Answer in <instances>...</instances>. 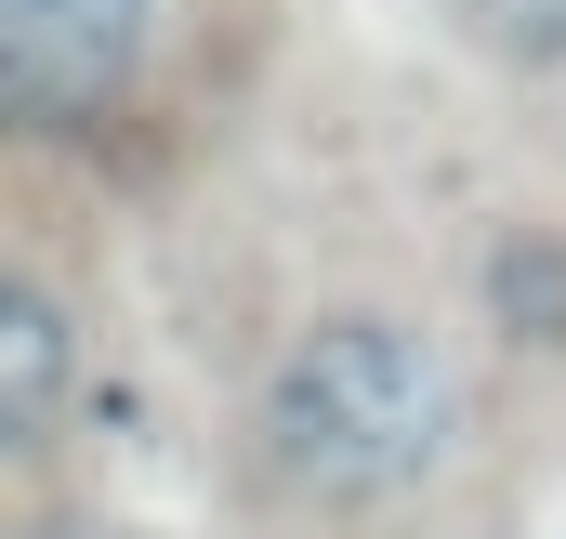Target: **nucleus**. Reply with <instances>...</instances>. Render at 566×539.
<instances>
[{"mask_svg": "<svg viewBox=\"0 0 566 539\" xmlns=\"http://www.w3.org/2000/svg\"><path fill=\"white\" fill-rule=\"evenodd\" d=\"M474 382L448 356V329L396 316V303H329L264 356L251 395V461L303 514H396L461 461Z\"/></svg>", "mask_w": 566, "mask_h": 539, "instance_id": "obj_1", "label": "nucleus"}, {"mask_svg": "<svg viewBox=\"0 0 566 539\" xmlns=\"http://www.w3.org/2000/svg\"><path fill=\"white\" fill-rule=\"evenodd\" d=\"M158 53V0H0V106L13 133L119 119Z\"/></svg>", "mask_w": 566, "mask_h": 539, "instance_id": "obj_2", "label": "nucleus"}, {"mask_svg": "<svg viewBox=\"0 0 566 539\" xmlns=\"http://www.w3.org/2000/svg\"><path fill=\"white\" fill-rule=\"evenodd\" d=\"M80 421V316L53 303V276H0V461H53V434Z\"/></svg>", "mask_w": 566, "mask_h": 539, "instance_id": "obj_3", "label": "nucleus"}, {"mask_svg": "<svg viewBox=\"0 0 566 539\" xmlns=\"http://www.w3.org/2000/svg\"><path fill=\"white\" fill-rule=\"evenodd\" d=\"M448 13H461L474 40H501L514 66H554L566 53V0H448Z\"/></svg>", "mask_w": 566, "mask_h": 539, "instance_id": "obj_4", "label": "nucleus"}, {"mask_svg": "<svg viewBox=\"0 0 566 539\" xmlns=\"http://www.w3.org/2000/svg\"><path fill=\"white\" fill-rule=\"evenodd\" d=\"M501 316H514V329H566V251L554 237H541V251H527V237L501 251Z\"/></svg>", "mask_w": 566, "mask_h": 539, "instance_id": "obj_5", "label": "nucleus"}, {"mask_svg": "<svg viewBox=\"0 0 566 539\" xmlns=\"http://www.w3.org/2000/svg\"><path fill=\"white\" fill-rule=\"evenodd\" d=\"M13 539H158V527H133V514H27Z\"/></svg>", "mask_w": 566, "mask_h": 539, "instance_id": "obj_6", "label": "nucleus"}, {"mask_svg": "<svg viewBox=\"0 0 566 539\" xmlns=\"http://www.w3.org/2000/svg\"><path fill=\"white\" fill-rule=\"evenodd\" d=\"M541 539H566V527H541Z\"/></svg>", "mask_w": 566, "mask_h": 539, "instance_id": "obj_7", "label": "nucleus"}]
</instances>
